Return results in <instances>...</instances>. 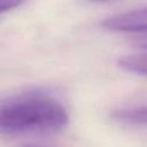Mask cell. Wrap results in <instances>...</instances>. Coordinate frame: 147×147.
<instances>
[{
	"label": "cell",
	"instance_id": "cell-7",
	"mask_svg": "<svg viewBox=\"0 0 147 147\" xmlns=\"http://www.w3.org/2000/svg\"><path fill=\"white\" fill-rule=\"evenodd\" d=\"M20 147H47V146H42L38 144H24V145H21Z\"/></svg>",
	"mask_w": 147,
	"mask_h": 147
},
{
	"label": "cell",
	"instance_id": "cell-8",
	"mask_svg": "<svg viewBox=\"0 0 147 147\" xmlns=\"http://www.w3.org/2000/svg\"><path fill=\"white\" fill-rule=\"evenodd\" d=\"M90 1H93V2H107V1H110V0H90Z\"/></svg>",
	"mask_w": 147,
	"mask_h": 147
},
{
	"label": "cell",
	"instance_id": "cell-2",
	"mask_svg": "<svg viewBox=\"0 0 147 147\" xmlns=\"http://www.w3.org/2000/svg\"><path fill=\"white\" fill-rule=\"evenodd\" d=\"M102 25L107 30L118 32H147V7L108 17Z\"/></svg>",
	"mask_w": 147,
	"mask_h": 147
},
{
	"label": "cell",
	"instance_id": "cell-5",
	"mask_svg": "<svg viewBox=\"0 0 147 147\" xmlns=\"http://www.w3.org/2000/svg\"><path fill=\"white\" fill-rule=\"evenodd\" d=\"M130 44L137 48L147 51V32L133 33V36L130 37Z\"/></svg>",
	"mask_w": 147,
	"mask_h": 147
},
{
	"label": "cell",
	"instance_id": "cell-3",
	"mask_svg": "<svg viewBox=\"0 0 147 147\" xmlns=\"http://www.w3.org/2000/svg\"><path fill=\"white\" fill-rule=\"evenodd\" d=\"M113 118L127 124L147 125V106H139L133 108L117 109L113 113Z\"/></svg>",
	"mask_w": 147,
	"mask_h": 147
},
{
	"label": "cell",
	"instance_id": "cell-6",
	"mask_svg": "<svg viewBox=\"0 0 147 147\" xmlns=\"http://www.w3.org/2000/svg\"><path fill=\"white\" fill-rule=\"evenodd\" d=\"M25 0H0V13L22 5Z\"/></svg>",
	"mask_w": 147,
	"mask_h": 147
},
{
	"label": "cell",
	"instance_id": "cell-4",
	"mask_svg": "<svg viewBox=\"0 0 147 147\" xmlns=\"http://www.w3.org/2000/svg\"><path fill=\"white\" fill-rule=\"evenodd\" d=\"M117 65L125 71L147 77V52L123 56L117 61Z\"/></svg>",
	"mask_w": 147,
	"mask_h": 147
},
{
	"label": "cell",
	"instance_id": "cell-1",
	"mask_svg": "<svg viewBox=\"0 0 147 147\" xmlns=\"http://www.w3.org/2000/svg\"><path fill=\"white\" fill-rule=\"evenodd\" d=\"M68 121L64 106L42 92H29L0 103L2 133H54L67 126Z\"/></svg>",
	"mask_w": 147,
	"mask_h": 147
}]
</instances>
